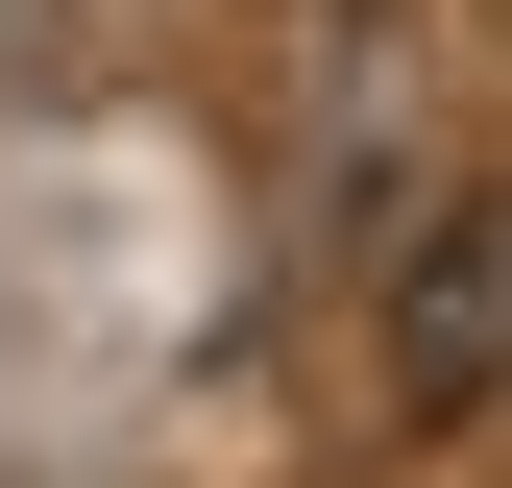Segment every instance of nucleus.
Here are the masks:
<instances>
[{
    "mask_svg": "<svg viewBox=\"0 0 512 488\" xmlns=\"http://www.w3.org/2000/svg\"><path fill=\"white\" fill-rule=\"evenodd\" d=\"M391 415H512V171L415 220V269H391Z\"/></svg>",
    "mask_w": 512,
    "mask_h": 488,
    "instance_id": "1",
    "label": "nucleus"
}]
</instances>
